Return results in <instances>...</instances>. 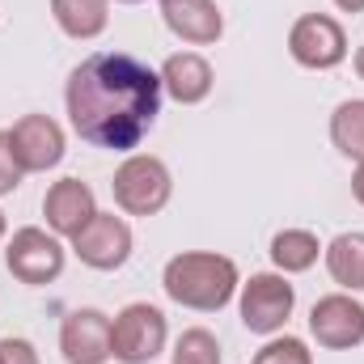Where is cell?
I'll list each match as a JSON object with an SVG mask.
<instances>
[{"mask_svg":"<svg viewBox=\"0 0 364 364\" xmlns=\"http://www.w3.org/2000/svg\"><path fill=\"white\" fill-rule=\"evenodd\" d=\"M21 178H26V170L17 166V157L9 149V132H0V195H13L21 186Z\"/></svg>","mask_w":364,"mask_h":364,"instance_id":"44dd1931","label":"cell"},{"mask_svg":"<svg viewBox=\"0 0 364 364\" xmlns=\"http://www.w3.org/2000/svg\"><path fill=\"white\" fill-rule=\"evenodd\" d=\"M60 352L68 364L110 360V318L102 309H73L60 326Z\"/></svg>","mask_w":364,"mask_h":364,"instance_id":"7c38bea8","label":"cell"},{"mask_svg":"<svg viewBox=\"0 0 364 364\" xmlns=\"http://www.w3.org/2000/svg\"><path fill=\"white\" fill-rule=\"evenodd\" d=\"M114 4H140V0H114Z\"/></svg>","mask_w":364,"mask_h":364,"instance_id":"4316f807","label":"cell"},{"mask_svg":"<svg viewBox=\"0 0 364 364\" xmlns=\"http://www.w3.org/2000/svg\"><path fill=\"white\" fill-rule=\"evenodd\" d=\"M292 305H296V288L288 284V275L279 272H259L242 284V326L250 335H275L284 331V322L292 318Z\"/></svg>","mask_w":364,"mask_h":364,"instance_id":"5b68a950","label":"cell"},{"mask_svg":"<svg viewBox=\"0 0 364 364\" xmlns=\"http://www.w3.org/2000/svg\"><path fill=\"white\" fill-rule=\"evenodd\" d=\"M322 255V242L309 233V229H284L272 237V263L279 267V275H296L309 272Z\"/></svg>","mask_w":364,"mask_h":364,"instance_id":"e0dca14e","label":"cell"},{"mask_svg":"<svg viewBox=\"0 0 364 364\" xmlns=\"http://www.w3.org/2000/svg\"><path fill=\"white\" fill-rule=\"evenodd\" d=\"M73 250L93 272H119L132 259V225L123 216H114V212H97L73 237Z\"/></svg>","mask_w":364,"mask_h":364,"instance_id":"30bf717a","label":"cell"},{"mask_svg":"<svg viewBox=\"0 0 364 364\" xmlns=\"http://www.w3.org/2000/svg\"><path fill=\"white\" fill-rule=\"evenodd\" d=\"M322 255L331 279L343 292H364V233H339Z\"/></svg>","mask_w":364,"mask_h":364,"instance_id":"2e32d148","label":"cell"},{"mask_svg":"<svg viewBox=\"0 0 364 364\" xmlns=\"http://www.w3.org/2000/svg\"><path fill=\"white\" fill-rule=\"evenodd\" d=\"M352 195H356V203L364 208V161H356V174H352Z\"/></svg>","mask_w":364,"mask_h":364,"instance_id":"603a6c76","label":"cell"},{"mask_svg":"<svg viewBox=\"0 0 364 364\" xmlns=\"http://www.w3.org/2000/svg\"><path fill=\"white\" fill-rule=\"evenodd\" d=\"M161 288L166 296L182 305V309H199V314H216L233 301V292L242 288L237 279V263L229 255L216 250H186L174 255L161 272Z\"/></svg>","mask_w":364,"mask_h":364,"instance_id":"7a4b0ae2","label":"cell"},{"mask_svg":"<svg viewBox=\"0 0 364 364\" xmlns=\"http://www.w3.org/2000/svg\"><path fill=\"white\" fill-rule=\"evenodd\" d=\"M114 203L127 212V216H157L170 195H174V178H170V166L161 157H149V153H132L119 170H114Z\"/></svg>","mask_w":364,"mask_h":364,"instance_id":"3957f363","label":"cell"},{"mask_svg":"<svg viewBox=\"0 0 364 364\" xmlns=\"http://www.w3.org/2000/svg\"><path fill=\"white\" fill-rule=\"evenodd\" d=\"M161 73L123 51L85 55L64 85L73 132L106 153H132L161 114Z\"/></svg>","mask_w":364,"mask_h":364,"instance_id":"6da1fadb","label":"cell"},{"mask_svg":"<svg viewBox=\"0 0 364 364\" xmlns=\"http://www.w3.org/2000/svg\"><path fill=\"white\" fill-rule=\"evenodd\" d=\"M9 149L26 174H47L64 161V132L51 114H21L9 127Z\"/></svg>","mask_w":364,"mask_h":364,"instance_id":"9c48e42d","label":"cell"},{"mask_svg":"<svg viewBox=\"0 0 364 364\" xmlns=\"http://www.w3.org/2000/svg\"><path fill=\"white\" fill-rule=\"evenodd\" d=\"M0 364H38V352L30 339L9 335V339H0Z\"/></svg>","mask_w":364,"mask_h":364,"instance_id":"7402d4cb","label":"cell"},{"mask_svg":"<svg viewBox=\"0 0 364 364\" xmlns=\"http://www.w3.org/2000/svg\"><path fill=\"white\" fill-rule=\"evenodd\" d=\"M288 55L301 64V68H314V73H326V68H339L348 60V34L335 17L326 13H305L292 21L288 30Z\"/></svg>","mask_w":364,"mask_h":364,"instance_id":"8992f818","label":"cell"},{"mask_svg":"<svg viewBox=\"0 0 364 364\" xmlns=\"http://www.w3.org/2000/svg\"><path fill=\"white\" fill-rule=\"evenodd\" d=\"M51 17L68 38H97L110 21V0H51Z\"/></svg>","mask_w":364,"mask_h":364,"instance_id":"9a60e30c","label":"cell"},{"mask_svg":"<svg viewBox=\"0 0 364 364\" xmlns=\"http://www.w3.org/2000/svg\"><path fill=\"white\" fill-rule=\"evenodd\" d=\"M166 314L149 301H132L110 318V356L123 364H149L166 348Z\"/></svg>","mask_w":364,"mask_h":364,"instance_id":"277c9868","label":"cell"},{"mask_svg":"<svg viewBox=\"0 0 364 364\" xmlns=\"http://www.w3.org/2000/svg\"><path fill=\"white\" fill-rule=\"evenodd\" d=\"M255 364H314V352L305 348V339H292V335H284V339H272Z\"/></svg>","mask_w":364,"mask_h":364,"instance_id":"ffe728a7","label":"cell"},{"mask_svg":"<svg viewBox=\"0 0 364 364\" xmlns=\"http://www.w3.org/2000/svg\"><path fill=\"white\" fill-rule=\"evenodd\" d=\"M161 17L191 47H208L225 34V13L216 0H161Z\"/></svg>","mask_w":364,"mask_h":364,"instance_id":"4fadbf2b","label":"cell"},{"mask_svg":"<svg viewBox=\"0 0 364 364\" xmlns=\"http://www.w3.org/2000/svg\"><path fill=\"white\" fill-rule=\"evenodd\" d=\"M352 64H356V77L364 81V43L356 47V55H352Z\"/></svg>","mask_w":364,"mask_h":364,"instance_id":"d4e9b609","label":"cell"},{"mask_svg":"<svg viewBox=\"0 0 364 364\" xmlns=\"http://www.w3.org/2000/svg\"><path fill=\"white\" fill-rule=\"evenodd\" d=\"M331 140L343 157L364 161V97H348L331 114Z\"/></svg>","mask_w":364,"mask_h":364,"instance_id":"ac0fdd59","label":"cell"},{"mask_svg":"<svg viewBox=\"0 0 364 364\" xmlns=\"http://www.w3.org/2000/svg\"><path fill=\"white\" fill-rule=\"evenodd\" d=\"M174 364H220V343H216V335L203 331V326L182 331L178 343H174Z\"/></svg>","mask_w":364,"mask_h":364,"instance_id":"d6986e66","label":"cell"},{"mask_svg":"<svg viewBox=\"0 0 364 364\" xmlns=\"http://www.w3.org/2000/svg\"><path fill=\"white\" fill-rule=\"evenodd\" d=\"M43 216H47V229L55 237H77L93 216H97V199H93L90 182L81 178H60L51 182V191L43 195Z\"/></svg>","mask_w":364,"mask_h":364,"instance_id":"8fae6325","label":"cell"},{"mask_svg":"<svg viewBox=\"0 0 364 364\" xmlns=\"http://www.w3.org/2000/svg\"><path fill=\"white\" fill-rule=\"evenodd\" d=\"M309 335L318 348L331 352H352L364 343V305L352 292H331L309 309Z\"/></svg>","mask_w":364,"mask_h":364,"instance_id":"ba28073f","label":"cell"},{"mask_svg":"<svg viewBox=\"0 0 364 364\" xmlns=\"http://www.w3.org/2000/svg\"><path fill=\"white\" fill-rule=\"evenodd\" d=\"M4 229H9V220H4V212H0V237H4Z\"/></svg>","mask_w":364,"mask_h":364,"instance_id":"484cf974","label":"cell"},{"mask_svg":"<svg viewBox=\"0 0 364 364\" xmlns=\"http://www.w3.org/2000/svg\"><path fill=\"white\" fill-rule=\"evenodd\" d=\"M343 13H364V0H335Z\"/></svg>","mask_w":364,"mask_h":364,"instance_id":"cb8c5ba5","label":"cell"},{"mask_svg":"<svg viewBox=\"0 0 364 364\" xmlns=\"http://www.w3.org/2000/svg\"><path fill=\"white\" fill-rule=\"evenodd\" d=\"M212 81H216L212 77V64L199 51H178V55H170L161 64V90L170 93L174 102H182V106L203 102L212 93Z\"/></svg>","mask_w":364,"mask_h":364,"instance_id":"5bb4252c","label":"cell"},{"mask_svg":"<svg viewBox=\"0 0 364 364\" xmlns=\"http://www.w3.org/2000/svg\"><path fill=\"white\" fill-rule=\"evenodd\" d=\"M4 267L17 275L21 284H34V288L38 284H51V279H60V272H64V246H60L55 233L26 225V229H17L9 237Z\"/></svg>","mask_w":364,"mask_h":364,"instance_id":"52a82bcc","label":"cell"}]
</instances>
